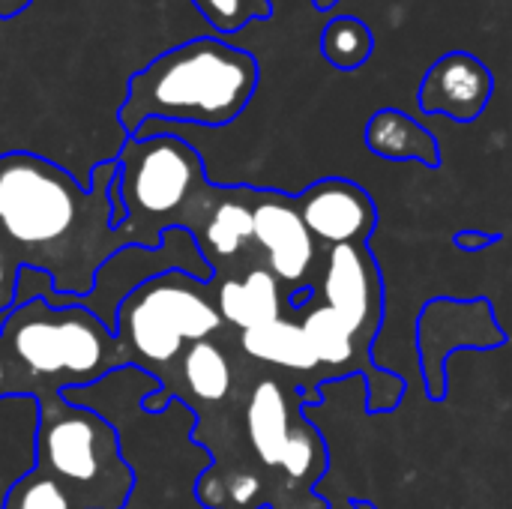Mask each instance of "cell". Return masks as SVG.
<instances>
[{"instance_id": "3", "label": "cell", "mask_w": 512, "mask_h": 509, "mask_svg": "<svg viewBox=\"0 0 512 509\" xmlns=\"http://www.w3.org/2000/svg\"><path fill=\"white\" fill-rule=\"evenodd\" d=\"M261 84V63L225 36H192L147 63L126 90L120 123L135 135L144 123L192 129L234 126Z\"/></svg>"}, {"instance_id": "26", "label": "cell", "mask_w": 512, "mask_h": 509, "mask_svg": "<svg viewBox=\"0 0 512 509\" xmlns=\"http://www.w3.org/2000/svg\"><path fill=\"white\" fill-rule=\"evenodd\" d=\"M15 276H18V270L6 261V252L0 249V291L12 300L15 297Z\"/></svg>"}, {"instance_id": "24", "label": "cell", "mask_w": 512, "mask_h": 509, "mask_svg": "<svg viewBox=\"0 0 512 509\" xmlns=\"http://www.w3.org/2000/svg\"><path fill=\"white\" fill-rule=\"evenodd\" d=\"M327 468V453H324V441L321 435L303 420L300 429H294L288 450L282 456L279 471H285L288 480H318Z\"/></svg>"}, {"instance_id": "15", "label": "cell", "mask_w": 512, "mask_h": 509, "mask_svg": "<svg viewBox=\"0 0 512 509\" xmlns=\"http://www.w3.org/2000/svg\"><path fill=\"white\" fill-rule=\"evenodd\" d=\"M216 309L222 321L240 333L258 330L282 318V285L267 267H252L240 279H225L216 285Z\"/></svg>"}, {"instance_id": "2", "label": "cell", "mask_w": 512, "mask_h": 509, "mask_svg": "<svg viewBox=\"0 0 512 509\" xmlns=\"http://www.w3.org/2000/svg\"><path fill=\"white\" fill-rule=\"evenodd\" d=\"M120 165L102 162L84 189L63 165L36 153L0 156V234L21 267L15 300L78 303L123 240L111 225V183Z\"/></svg>"}, {"instance_id": "19", "label": "cell", "mask_w": 512, "mask_h": 509, "mask_svg": "<svg viewBox=\"0 0 512 509\" xmlns=\"http://www.w3.org/2000/svg\"><path fill=\"white\" fill-rule=\"evenodd\" d=\"M300 315V327L306 330L321 366H333V369H345V372H357V339L351 336V330L345 327V321L324 306L318 297L315 303H309Z\"/></svg>"}, {"instance_id": "5", "label": "cell", "mask_w": 512, "mask_h": 509, "mask_svg": "<svg viewBox=\"0 0 512 509\" xmlns=\"http://www.w3.org/2000/svg\"><path fill=\"white\" fill-rule=\"evenodd\" d=\"M117 189L123 201V246H159L168 228L198 231L219 186L210 183L204 156L177 135H129L120 156Z\"/></svg>"}, {"instance_id": "12", "label": "cell", "mask_w": 512, "mask_h": 509, "mask_svg": "<svg viewBox=\"0 0 512 509\" xmlns=\"http://www.w3.org/2000/svg\"><path fill=\"white\" fill-rule=\"evenodd\" d=\"M300 219L318 243L330 246H369L378 228V207L372 195L345 177H324L294 195Z\"/></svg>"}, {"instance_id": "18", "label": "cell", "mask_w": 512, "mask_h": 509, "mask_svg": "<svg viewBox=\"0 0 512 509\" xmlns=\"http://www.w3.org/2000/svg\"><path fill=\"white\" fill-rule=\"evenodd\" d=\"M240 345L252 360L279 366L285 372L309 375L321 366V360H318L306 330L300 327V321H291L285 315L273 324L240 333Z\"/></svg>"}, {"instance_id": "25", "label": "cell", "mask_w": 512, "mask_h": 509, "mask_svg": "<svg viewBox=\"0 0 512 509\" xmlns=\"http://www.w3.org/2000/svg\"><path fill=\"white\" fill-rule=\"evenodd\" d=\"M456 249L462 252H480V249H489L495 243H501V234H489V231H474V228H465L453 237Z\"/></svg>"}, {"instance_id": "16", "label": "cell", "mask_w": 512, "mask_h": 509, "mask_svg": "<svg viewBox=\"0 0 512 509\" xmlns=\"http://www.w3.org/2000/svg\"><path fill=\"white\" fill-rule=\"evenodd\" d=\"M366 147L387 162H420L426 168L441 165L438 138L399 108H381L369 117L363 132Z\"/></svg>"}, {"instance_id": "29", "label": "cell", "mask_w": 512, "mask_h": 509, "mask_svg": "<svg viewBox=\"0 0 512 509\" xmlns=\"http://www.w3.org/2000/svg\"><path fill=\"white\" fill-rule=\"evenodd\" d=\"M312 6H315L318 12H333V9L339 6V0H312Z\"/></svg>"}, {"instance_id": "11", "label": "cell", "mask_w": 512, "mask_h": 509, "mask_svg": "<svg viewBox=\"0 0 512 509\" xmlns=\"http://www.w3.org/2000/svg\"><path fill=\"white\" fill-rule=\"evenodd\" d=\"M252 222L255 243L261 246L267 270L279 279V285L291 291L309 288L315 270L321 267V249L300 219L294 195L252 189Z\"/></svg>"}, {"instance_id": "8", "label": "cell", "mask_w": 512, "mask_h": 509, "mask_svg": "<svg viewBox=\"0 0 512 509\" xmlns=\"http://www.w3.org/2000/svg\"><path fill=\"white\" fill-rule=\"evenodd\" d=\"M171 270L189 273L201 282H213L216 270L204 258L198 240L186 228H168L162 234V243L147 249V246H120L114 255L105 258V264L96 273L93 291L81 297L78 303L90 309L102 324L114 330L117 324V309L129 294H135L141 285H147L156 276H165Z\"/></svg>"}, {"instance_id": "17", "label": "cell", "mask_w": 512, "mask_h": 509, "mask_svg": "<svg viewBox=\"0 0 512 509\" xmlns=\"http://www.w3.org/2000/svg\"><path fill=\"white\" fill-rule=\"evenodd\" d=\"M294 429L297 426L291 423V408H288L282 384L276 378L258 381L246 405V435H249L255 456L267 468L282 465V456L288 450Z\"/></svg>"}, {"instance_id": "6", "label": "cell", "mask_w": 512, "mask_h": 509, "mask_svg": "<svg viewBox=\"0 0 512 509\" xmlns=\"http://www.w3.org/2000/svg\"><path fill=\"white\" fill-rule=\"evenodd\" d=\"M36 468L60 480L81 509H126L135 492V474L111 420L60 393L39 396Z\"/></svg>"}, {"instance_id": "7", "label": "cell", "mask_w": 512, "mask_h": 509, "mask_svg": "<svg viewBox=\"0 0 512 509\" xmlns=\"http://www.w3.org/2000/svg\"><path fill=\"white\" fill-rule=\"evenodd\" d=\"M210 291V282L171 270L129 294L114 324L126 363L144 372L168 369L189 345L210 339L225 324Z\"/></svg>"}, {"instance_id": "9", "label": "cell", "mask_w": 512, "mask_h": 509, "mask_svg": "<svg viewBox=\"0 0 512 509\" xmlns=\"http://www.w3.org/2000/svg\"><path fill=\"white\" fill-rule=\"evenodd\" d=\"M507 333L495 318L489 300H453L435 297L423 306L420 315V360L423 381L432 402L447 399V357L462 348H501Z\"/></svg>"}, {"instance_id": "1", "label": "cell", "mask_w": 512, "mask_h": 509, "mask_svg": "<svg viewBox=\"0 0 512 509\" xmlns=\"http://www.w3.org/2000/svg\"><path fill=\"white\" fill-rule=\"evenodd\" d=\"M204 33L189 0H33L0 21V156L36 153L87 189L129 138V81Z\"/></svg>"}, {"instance_id": "21", "label": "cell", "mask_w": 512, "mask_h": 509, "mask_svg": "<svg viewBox=\"0 0 512 509\" xmlns=\"http://www.w3.org/2000/svg\"><path fill=\"white\" fill-rule=\"evenodd\" d=\"M375 51V33L372 27L357 15H336L324 33H321V54L330 66L351 72L360 69Z\"/></svg>"}, {"instance_id": "22", "label": "cell", "mask_w": 512, "mask_h": 509, "mask_svg": "<svg viewBox=\"0 0 512 509\" xmlns=\"http://www.w3.org/2000/svg\"><path fill=\"white\" fill-rule=\"evenodd\" d=\"M216 36H237L258 21L273 18V0H189Z\"/></svg>"}, {"instance_id": "23", "label": "cell", "mask_w": 512, "mask_h": 509, "mask_svg": "<svg viewBox=\"0 0 512 509\" xmlns=\"http://www.w3.org/2000/svg\"><path fill=\"white\" fill-rule=\"evenodd\" d=\"M3 509H81L69 489L42 468L21 474L3 495Z\"/></svg>"}, {"instance_id": "28", "label": "cell", "mask_w": 512, "mask_h": 509, "mask_svg": "<svg viewBox=\"0 0 512 509\" xmlns=\"http://www.w3.org/2000/svg\"><path fill=\"white\" fill-rule=\"evenodd\" d=\"M33 0H0V21H9L15 15H21Z\"/></svg>"}, {"instance_id": "27", "label": "cell", "mask_w": 512, "mask_h": 509, "mask_svg": "<svg viewBox=\"0 0 512 509\" xmlns=\"http://www.w3.org/2000/svg\"><path fill=\"white\" fill-rule=\"evenodd\" d=\"M18 378L9 372V360L3 357V351H0V399L3 396H9V393H18Z\"/></svg>"}, {"instance_id": "30", "label": "cell", "mask_w": 512, "mask_h": 509, "mask_svg": "<svg viewBox=\"0 0 512 509\" xmlns=\"http://www.w3.org/2000/svg\"><path fill=\"white\" fill-rule=\"evenodd\" d=\"M354 507H357V509H375V507H372V504H369V501H357Z\"/></svg>"}, {"instance_id": "13", "label": "cell", "mask_w": 512, "mask_h": 509, "mask_svg": "<svg viewBox=\"0 0 512 509\" xmlns=\"http://www.w3.org/2000/svg\"><path fill=\"white\" fill-rule=\"evenodd\" d=\"M495 93L492 69L471 51H450L438 57L420 84V111L441 114L456 123H474Z\"/></svg>"}, {"instance_id": "10", "label": "cell", "mask_w": 512, "mask_h": 509, "mask_svg": "<svg viewBox=\"0 0 512 509\" xmlns=\"http://www.w3.org/2000/svg\"><path fill=\"white\" fill-rule=\"evenodd\" d=\"M318 300L330 306L357 345L372 354L384 318V276L369 246H330L321 258Z\"/></svg>"}, {"instance_id": "14", "label": "cell", "mask_w": 512, "mask_h": 509, "mask_svg": "<svg viewBox=\"0 0 512 509\" xmlns=\"http://www.w3.org/2000/svg\"><path fill=\"white\" fill-rule=\"evenodd\" d=\"M195 240L216 270L219 264L237 258L249 243H255L252 222V189L249 186H219V195L195 231Z\"/></svg>"}, {"instance_id": "20", "label": "cell", "mask_w": 512, "mask_h": 509, "mask_svg": "<svg viewBox=\"0 0 512 509\" xmlns=\"http://www.w3.org/2000/svg\"><path fill=\"white\" fill-rule=\"evenodd\" d=\"M180 363H183V384L198 402L219 405L222 399H228L234 387V369L228 354L213 339H201L189 345Z\"/></svg>"}, {"instance_id": "4", "label": "cell", "mask_w": 512, "mask_h": 509, "mask_svg": "<svg viewBox=\"0 0 512 509\" xmlns=\"http://www.w3.org/2000/svg\"><path fill=\"white\" fill-rule=\"evenodd\" d=\"M0 351L45 393L90 387L129 366L117 333L90 309L81 303L54 306L42 297L0 312Z\"/></svg>"}]
</instances>
